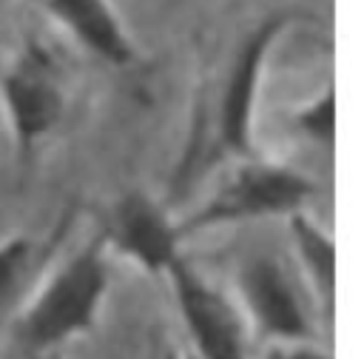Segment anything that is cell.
<instances>
[{"label":"cell","instance_id":"1","mask_svg":"<svg viewBox=\"0 0 364 359\" xmlns=\"http://www.w3.org/2000/svg\"><path fill=\"white\" fill-rule=\"evenodd\" d=\"M108 256L111 248L102 231H97L40 282L11 328L14 348L23 359L54 356L97 325L111 285Z\"/></svg>","mask_w":364,"mask_h":359},{"label":"cell","instance_id":"2","mask_svg":"<svg viewBox=\"0 0 364 359\" xmlns=\"http://www.w3.org/2000/svg\"><path fill=\"white\" fill-rule=\"evenodd\" d=\"M313 191V182L293 165L247 154L228 171V177L210 191V197L202 199V205H196L176 222L182 239H188L193 234L225 225L259 222L273 217L287 219L290 214L304 211Z\"/></svg>","mask_w":364,"mask_h":359},{"label":"cell","instance_id":"3","mask_svg":"<svg viewBox=\"0 0 364 359\" xmlns=\"http://www.w3.org/2000/svg\"><path fill=\"white\" fill-rule=\"evenodd\" d=\"M0 108L20 160L54 134L68 108V88L51 48L31 40L3 66Z\"/></svg>","mask_w":364,"mask_h":359},{"label":"cell","instance_id":"4","mask_svg":"<svg viewBox=\"0 0 364 359\" xmlns=\"http://www.w3.org/2000/svg\"><path fill=\"white\" fill-rule=\"evenodd\" d=\"M290 11H276L256 23V28L239 43L228 74L222 77L219 94L213 100L210 120V151L213 157L242 160L253 154V120L264 77V63L279 43L282 31L290 26Z\"/></svg>","mask_w":364,"mask_h":359},{"label":"cell","instance_id":"5","mask_svg":"<svg viewBox=\"0 0 364 359\" xmlns=\"http://www.w3.org/2000/svg\"><path fill=\"white\" fill-rule=\"evenodd\" d=\"M165 279L188 331L193 359H247V322L208 276L179 256L165 271Z\"/></svg>","mask_w":364,"mask_h":359},{"label":"cell","instance_id":"6","mask_svg":"<svg viewBox=\"0 0 364 359\" xmlns=\"http://www.w3.org/2000/svg\"><path fill=\"white\" fill-rule=\"evenodd\" d=\"M236 291L242 316L264 342L316 339V325L307 313L293 276L267 254H253L239 265Z\"/></svg>","mask_w":364,"mask_h":359},{"label":"cell","instance_id":"7","mask_svg":"<svg viewBox=\"0 0 364 359\" xmlns=\"http://www.w3.org/2000/svg\"><path fill=\"white\" fill-rule=\"evenodd\" d=\"M100 231L114 254L154 276H165V271L182 256L185 239L179 222L156 197L142 188L122 194Z\"/></svg>","mask_w":364,"mask_h":359},{"label":"cell","instance_id":"8","mask_svg":"<svg viewBox=\"0 0 364 359\" xmlns=\"http://www.w3.org/2000/svg\"><path fill=\"white\" fill-rule=\"evenodd\" d=\"M46 6L77 37V43L100 60L111 66H128L134 60L131 37L111 0H46Z\"/></svg>","mask_w":364,"mask_h":359},{"label":"cell","instance_id":"9","mask_svg":"<svg viewBox=\"0 0 364 359\" xmlns=\"http://www.w3.org/2000/svg\"><path fill=\"white\" fill-rule=\"evenodd\" d=\"M287 228H290V239H293V248L299 256V271H301L307 288L313 291L318 311H324L330 319L333 308H336V279H338V274H336V268H338L336 239L307 211L290 214Z\"/></svg>","mask_w":364,"mask_h":359},{"label":"cell","instance_id":"10","mask_svg":"<svg viewBox=\"0 0 364 359\" xmlns=\"http://www.w3.org/2000/svg\"><path fill=\"white\" fill-rule=\"evenodd\" d=\"M293 128L310 142L330 145L336 137V88L324 85L304 105H299L293 114Z\"/></svg>","mask_w":364,"mask_h":359},{"label":"cell","instance_id":"11","mask_svg":"<svg viewBox=\"0 0 364 359\" xmlns=\"http://www.w3.org/2000/svg\"><path fill=\"white\" fill-rule=\"evenodd\" d=\"M31 239L26 234H11L0 239V313L11 302L14 291L23 282V274L31 265Z\"/></svg>","mask_w":364,"mask_h":359},{"label":"cell","instance_id":"12","mask_svg":"<svg viewBox=\"0 0 364 359\" xmlns=\"http://www.w3.org/2000/svg\"><path fill=\"white\" fill-rule=\"evenodd\" d=\"M262 359H333L318 339H296V342H267Z\"/></svg>","mask_w":364,"mask_h":359},{"label":"cell","instance_id":"13","mask_svg":"<svg viewBox=\"0 0 364 359\" xmlns=\"http://www.w3.org/2000/svg\"><path fill=\"white\" fill-rule=\"evenodd\" d=\"M151 359H185V353H182V350H179L173 342H159Z\"/></svg>","mask_w":364,"mask_h":359},{"label":"cell","instance_id":"14","mask_svg":"<svg viewBox=\"0 0 364 359\" xmlns=\"http://www.w3.org/2000/svg\"><path fill=\"white\" fill-rule=\"evenodd\" d=\"M185 359H193V356H191V353H185Z\"/></svg>","mask_w":364,"mask_h":359},{"label":"cell","instance_id":"15","mask_svg":"<svg viewBox=\"0 0 364 359\" xmlns=\"http://www.w3.org/2000/svg\"><path fill=\"white\" fill-rule=\"evenodd\" d=\"M43 359H51V356H43Z\"/></svg>","mask_w":364,"mask_h":359}]
</instances>
